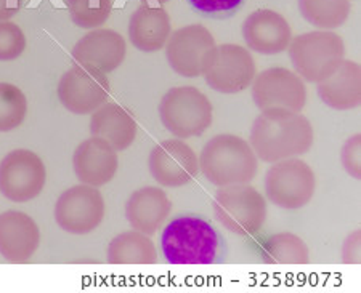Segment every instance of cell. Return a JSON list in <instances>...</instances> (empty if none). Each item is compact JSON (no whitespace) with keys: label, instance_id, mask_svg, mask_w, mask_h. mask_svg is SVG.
I'll return each instance as SVG.
<instances>
[{"label":"cell","instance_id":"obj_1","mask_svg":"<svg viewBox=\"0 0 361 293\" xmlns=\"http://www.w3.org/2000/svg\"><path fill=\"white\" fill-rule=\"evenodd\" d=\"M315 142L312 122L302 113L288 109H267L254 120L249 144L257 159L275 163L290 157H300Z\"/></svg>","mask_w":361,"mask_h":293},{"label":"cell","instance_id":"obj_2","mask_svg":"<svg viewBox=\"0 0 361 293\" xmlns=\"http://www.w3.org/2000/svg\"><path fill=\"white\" fill-rule=\"evenodd\" d=\"M161 251L171 265H214L222 261L225 240L204 216L182 213L162 231Z\"/></svg>","mask_w":361,"mask_h":293},{"label":"cell","instance_id":"obj_3","mask_svg":"<svg viewBox=\"0 0 361 293\" xmlns=\"http://www.w3.org/2000/svg\"><path fill=\"white\" fill-rule=\"evenodd\" d=\"M197 159L204 178L217 187L250 183L259 173L252 146L238 135H215L204 144Z\"/></svg>","mask_w":361,"mask_h":293},{"label":"cell","instance_id":"obj_4","mask_svg":"<svg viewBox=\"0 0 361 293\" xmlns=\"http://www.w3.org/2000/svg\"><path fill=\"white\" fill-rule=\"evenodd\" d=\"M288 54L295 74L308 84H319L345 60V44L333 31H312L290 39Z\"/></svg>","mask_w":361,"mask_h":293},{"label":"cell","instance_id":"obj_5","mask_svg":"<svg viewBox=\"0 0 361 293\" xmlns=\"http://www.w3.org/2000/svg\"><path fill=\"white\" fill-rule=\"evenodd\" d=\"M159 117L173 137L188 139L209 130L214 109L211 99L196 87H173L159 103Z\"/></svg>","mask_w":361,"mask_h":293},{"label":"cell","instance_id":"obj_6","mask_svg":"<svg viewBox=\"0 0 361 293\" xmlns=\"http://www.w3.org/2000/svg\"><path fill=\"white\" fill-rule=\"evenodd\" d=\"M267 199L249 183L219 187L214 196V215L226 231L254 236L267 220Z\"/></svg>","mask_w":361,"mask_h":293},{"label":"cell","instance_id":"obj_7","mask_svg":"<svg viewBox=\"0 0 361 293\" xmlns=\"http://www.w3.org/2000/svg\"><path fill=\"white\" fill-rule=\"evenodd\" d=\"M315 172L305 161L290 157L271 163L265 173L267 199L284 210H299L315 196Z\"/></svg>","mask_w":361,"mask_h":293},{"label":"cell","instance_id":"obj_8","mask_svg":"<svg viewBox=\"0 0 361 293\" xmlns=\"http://www.w3.org/2000/svg\"><path fill=\"white\" fill-rule=\"evenodd\" d=\"M257 74L252 55L241 45H215L202 69V77L212 90L224 95H236L246 89Z\"/></svg>","mask_w":361,"mask_h":293},{"label":"cell","instance_id":"obj_9","mask_svg":"<svg viewBox=\"0 0 361 293\" xmlns=\"http://www.w3.org/2000/svg\"><path fill=\"white\" fill-rule=\"evenodd\" d=\"M47 168L39 154L15 149L0 161V194L8 201L25 204L42 194Z\"/></svg>","mask_w":361,"mask_h":293},{"label":"cell","instance_id":"obj_10","mask_svg":"<svg viewBox=\"0 0 361 293\" xmlns=\"http://www.w3.org/2000/svg\"><path fill=\"white\" fill-rule=\"evenodd\" d=\"M106 205L100 189L90 185H78L61 192L55 204V220L68 234L84 236L102 225Z\"/></svg>","mask_w":361,"mask_h":293},{"label":"cell","instance_id":"obj_11","mask_svg":"<svg viewBox=\"0 0 361 293\" xmlns=\"http://www.w3.org/2000/svg\"><path fill=\"white\" fill-rule=\"evenodd\" d=\"M111 85L106 74L97 69L75 64L61 75L58 84V98L69 113L78 116L93 114L108 103Z\"/></svg>","mask_w":361,"mask_h":293},{"label":"cell","instance_id":"obj_12","mask_svg":"<svg viewBox=\"0 0 361 293\" xmlns=\"http://www.w3.org/2000/svg\"><path fill=\"white\" fill-rule=\"evenodd\" d=\"M250 87H252V99L260 113L273 108L302 113V109L305 108V82L286 68H270L255 74Z\"/></svg>","mask_w":361,"mask_h":293},{"label":"cell","instance_id":"obj_13","mask_svg":"<svg viewBox=\"0 0 361 293\" xmlns=\"http://www.w3.org/2000/svg\"><path fill=\"white\" fill-rule=\"evenodd\" d=\"M215 45V39L206 26H183L169 37L166 58L173 71L182 77H201L204 64Z\"/></svg>","mask_w":361,"mask_h":293},{"label":"cell","instance_id":"obj_14","mask_svg":"<svg viewBox=\"0 0 361 293\" xmlns=\"http://www.w3.org/2000/svg\"><path fill=\"white\" fill-rule=\"evenodd\" d=\"M148 168L161 186L180 187L197 177L200 159L193 148L180 142V138L164 139L151 149Z\"/></svg>","mask_w":361,"mask_h":293},{"label":"cell","instance_id":"obj_15","mask_svg":"<svg viewBox=\"0 0 361 293\" xmlns=\"http://www.w3.org/2000/svg\"><path fill=\"white\" fill-rule=\"evenodd\" d=\"M127 42L113 29H92L73 46V58L80 66L109 74L126 60Z\"/></svg>","mask_w":361,"mask_h":293},{"label":"cell","instance_id":"obj_16","mask_svg":"<svg viewBox=\"0 0 361 293\" xmlns=\"http://www.w3.org/2000/svg\"><path fill=\"white\" fill-rule=\"evenodd\" d=\"M241 34L246 45L260 55H279L288 50L293 31L288 20L275 10L260 8L243 23Z\"/></svg>","mask_w":361,"mask_h":293},{"label":"cell","instance_id":"obj_17","mask_svg":"<svg viewBox=\"0 0 361 293\" xmlns=\"http://www.w3.org/2000/svg\"><path fill=\"white\" fill-rule=\"evenodd\" d=\"M40 245V230L34 218L20 210L0 213V255L21 265L31 260Z\"/></svg>","mask_w":361,"mask_h":293},{"label":"cell","instance_id":"obj_18","mask_svg":"<svg viewBox=\"0 0 361 293\" xmlns=\"http://www.w3.org/2000/svg\"><path fill=\"white\" fill-rule=\"evenodd\" d=\"M73 168L80 183L95 187L104 186L118 173V151L103 138L92 137L75 148Z\"/></svg>","mask_w":361,"mask_h":293},{"label":"cell","instance_id":"obj_19","mask_svg":"<svg viewBox=\"0 0 361 293\" xmlns=\"http://www.w3.org/2000/svg\"><path fill=\"white\" fill-rule=\"evenodd\" d=\"M172 202L162 187L145 186L133 191L126 202V218L135 231L154 236L171 215Z\"/></svg>","mask_w":361,"mask_h":293},{"label":"cell","instance_id":"obj_20","mask_svg":"<svg viewBox=\"0 0 361 293\" xmlns=\"http://www.w3.org/2000/svg\"><path fill=\"white\" fill-rule=\"evenodd\" d=\"M172 34L171 15L164 7L140 5L129 21V39L135 49L154 54L166 46Z\"/></svg>","mask_w":361,"mask_h":293},{"label":"cell","instance_id":"obj_21","mask_svg":"<svg viewBox=\"0 0 361 293\" xmlns=\"http://www.w3.org/2000/svg\"><path fill=\"white\" fill-rule=\"evenodd\" d=\"M318 96L336 111L355 109L361 104V68L352 60H343L337 71L318 84Z\"/></svg>","mask_w":361,"mask_h":293},{"label":"cell","instance_id":"obj_22","mask_svg":"<svg viewBox=\"0 0 361 293\" xmlns=\"http://www.w3.org/2000/svg\"><path fill=\"white\" fill-rule=\"evenodd\" d=\"M92 137L103 138L116 151H126L135 142L138 125L129 111L116 103H104L92 114L90 119Z\"/></svg>","mask_w":361,"mask_h":293},{"label":"cell","instance_id":"obj_23","mask_svg":"<svg viewBox=\"0 0 361 293\" xmlns=\"http://www.w3.org/2000/svg\"><path fill=\"white\" fill-rule=\"evenodd\" d=\"M108 263L111 265H156L158 251L147 234L127 231L116 236L108 247Z\"/></svg>","mask_w":361,"mask_h":293},{"label":"cell","instance_id":"obj_24","mask_svg":"<svg viewBox=\"0 0 361 293\" xmlns=\"http://www.w3.org/2000/svg\"><path fill=\"white\" fill-rule=\"evenodd\" d=\"M260 254L267 265H307L310 261L307 244L293 232H278L267 237Z\"/></svg>","mask_w":361,"mask_h":293},{"label":"cell","instance_id":"obj_25","mask_svg":"<svg viewBox=\"0 0 361 293\" xmlns=\"http://www.w3.org/2000/svg\"><path fill=\"white\" fill-rule=\"evenodd\" d=\"M302 18L319 31L341 27L350 16V0H299Z\"/></svg>","mask_w":361,"mask_h":293},{"label":"cell","instance_id":"obj_26","mask_svg":"<svg viewBox=\"0 0 361 293\" xmlns=\"http://www.w3.org/2000/svg\"><path fill=\"white\" fill-rule=\"evenodd\" d=\"M27 116V98L21 89L0 82V132H13L25 124Z\"/></svg>","mask_w":361,"mask_h":293},{"label":"cell","instance_id":"obj_27","mask_svg":"<svg viewBox=\"0 0 361 293\" xmlns=\"http://www.w3.org/2000/svg\"><path fill=\"white\" fill-rule=\"evenodd\" d=\"M65 2L74 25L89 31L103 26L113 10V0H65Z\"/></svg>","mask_w":361,"mask_h":293},{"label":"cell","instance_id":"obj_28","mask_svg":"<svg viewBox=\"0 0 361 293\" xmlns=\"http://www.w3.org/2000/svg\"><path fill=\"white\" fill-rule=\"evenodd\" d=\"M27 39L23 29L11 21H0V61H13L26 50Z\"/></svg>","mask_w":361,"mask_h":293},{"label":"cell","instance_id":"obj_29","mask_svg":"<svg viewBox=\"0 0 361 293\" xmlns=\"http://www.w3.org/2000/svg\"><path fill=\"white\" fill-rule=\"evenodd\" d=\"M188 4L201 16L211 20H225L235 16L244 7L246 0H188Z\"/></svg>","mask_w":361,"mask_h":293},{"label":"cell","instance_id":"obj_30","mask_svg":"<svg viewBox=\"0 0 361 293\" xmlns=\"http://www.w3.org/2000/svg\"><path fill=\"white\" fill-rule=\"evenodd\" d=\"M341 162L345 172L355 180H361V135L347 139L341 151Z\"/></svg>","mask_w":361,"mask_h":293},{"label":"cell","instance_id":"obj_31","mask_svg":"<svg viewBox=\"0 0 361 293\" xmlns=\"http://www.w3.org/2000/svg\"><path fill=\"white\" fill-rule=\"evenodd\" d=\"M360 231H355L352 232L350 236L345 239V242H343V249H342V260L343 263H350V265H357V263L361 261L360 258Z\"/></svg>","mask_w":361,"mask_h":293},{"label":"cell","instance_id":"obj_32","mask_svg":"<svg viewBox=\"0 0 361 293\" xmlns=\"http://www.w3.org/2000/svg\"><path fill=\"white\" fill-rule=\"evenodd\" d=\"M23 7V0H0V21H10Z\"/></svg>","mask_w":361,"mask_h":293},{"label":"cell","instance_id":"obj_33","mask_svg":"<svg viewBox=\"0 0 361 293\" xmlns=\"http://www.w3.org/2000/svg\"><path fill=\"white\" fill-rule=\"evenodd\" d=\"M154 2H156V4H159L158 7H161V5L167 4L169 0H145V4H143V5H151V7H154Z\"/></svg>","mask_w":361,"mask_h":293}]
</instances>
